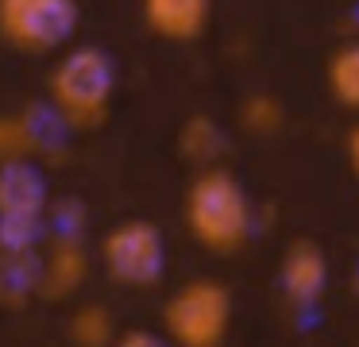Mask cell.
Here are the masks:
<instances>
[{"mask_svg": "<svg viewBox=\"0 0 359 347\" xmlns=\"http://www.w3.org/2000/svg\"><path fill=\"white\" fill-rule=\"evenodd\" d=\"M355 285H359V270H355Z\"/></svg>", "mask_w": 359, "mask_h": 347, "instance_id": "19", "label": "cell"}, {"mask_svg": "<svg viewBox=\"0 0 359 347\" xmlns=\"http://www.w3.org/2000/svg\"><path fill=\"white\" fill-rule=\"evenodd\" d=\"M35 158V120L32 108L12 116H0V162Z\"/></svg>", "mask_w": 359, "mask_h": 347, "instance_id": "14", "label": "cell"}, {"mask_svg": "<svg viewBox=\"0 0 359 347\" xmlns=\"http://www.w3.org/2000/svg\"><path fill=\"white\" fill-rule=\"evenodd\" d=\"M50 108L70 131H97L112 112L116 62L93 43L66 46L50 69Z\"/></svg>", "mask_w": 359, "mask_h": 347, "instance_id": "1", "label": "cell"}, {"mask_svg": "<svg viewBox=\"0 0 359 347\" xmlns=\"http://www.w3.org/2000/svg\"><path fill=\"white\" fill-rule=\"evenodd\" d=\"M78 23V0H0V43L20 54L62 50Z\"/></svg>", "mask_w": 359, "mask_h": 347, "instance_id": "4", "label": "cell"}, {"mask_svg": "<svg viewBox=\"0 0 359 347\" xmlns=\"http://www.w3.org/2000/svg\"><path fill=\"white\" fill-rule=\"evenodd\" d=\"M348 162H351V170H355V177H359V123L348 135Z\"/></svg>", "mask_w": 359, "mask_h": 347, "instance_id": "18", "label": "cell"}, {"mask_svg": "<svg viewBox=\"0 0 359 347\" xmlns=\"http://www.w3.org/2000/svg\"><path fill=\"white\" fill-rule=\"evenodd\" d=\"M101 262L109 278L128 290H151L166 274V243L158 224L151 220H120L101 239Z\"/></svg>", "mask_w": 359, "mask_h": 347, "instance_id": "5", "label": "cell"}, {"mask_svg": "<svg viewBox=\"0 0 359 347\" xmlns=\"http://www.w3.org/2000/svg\"><path fill=\"white\" fill-rule=\"evenodd\" d=\"M109 347H170V339L155 336V332H147V328H132V332H120Z\"/></svg>", "mask_w": 359, "mask_h": 347, "instance_id": "17", "label": "cell"}, {"mask_svg": "<svg viewBox=\"0 0 359 347\" xmlns=\"http://www.w3.org/2000/svg\"><path fill=\"white\" fill-rule=\"evenodd\" d=\"M240 120L251 135H274L282 128V104L274 97H266V93H255V97L243 100Z\"/></svg>", "mask_w": 359, "mask_h": 347, "instance_id": "16", "label": "cell"}, {"mask_svg": "<svg viewBox=\"0 0 359 347\" xmlns=\"http://www.w3.org/2000/svg\"><path fill=\"white\" fill-rule=\"evenodd\" d=\"M89 254L78 236H55L47 247V259L39 262V297L66 301L86 285Z\"/></svg>", "mask_w": 359, "mask_h": 347, "instance_id": "7", "label": "cell"}, {"mask_svg": "<svg viewBox=\"0 0 359 347\" xmlns=\"http://www.w3.org/2000/svg\"><path fill=\"white\" fill-rule=\"evenodd\" d=\"M170 347H220L232 328V293L217 278H194L163 305Z\"/></svg>", "mask_w": 359, "mask_h": 347, "instance_id": "3", "label": "cell"}, {"mask_svg": "<svg viewBox=\"0 0 359 347\" xmlns=\"http://www.w3.org/2000/svg\"><path fill=\"white\" fill-rule=\"evenodd\" d=\"M278 285H282V297L290 301L294 308L309 313L313 305H320L328 290V254L320 251V243L313 239H294L282 254V266H278Z\"/></svg>", "mask_w": 359, "mask_h": 347, "instance_id": "6", "label": "cell"}, {"mask_svg": "<svg viewBox=\"0 0 359 347\" xmlns=\"http://www.w3.org/2000/svg\"><path fill=\"white\" fill-rule=\"evenodd\" d=\"M212 20V0H143V23L166 43H194Z\"/></svg>", "mask_w": 359, "mask_h": 347, "instance_id": "8", "label": "cell"}, {"mask_svg": "<svg viewBox=\"0 0 359 347\" xmlns=\"http://www.w3.org/2000/svg\"><path fill=\"white\" fill-rule=\"evenodd\" d=\"M178 151H182V158L194 162V166H217L220 154H224V131H220V123L209 120V116H194V120H186L178 131Z\"/></svg>", "mask_w": 359, "mask_h": 347, "instance_id": "11", "label": "cell"}, {"mask_svg": "<svg viewBox=\"0 0 359 347\" xmlns=\"http://www.w3.org/2000/svg\"><path fill=\"white\" fill-rule=\"evenodd\" d=\"M186 228L205 251L236 254L251 239V200L236 174L224 166H201L186 189Z\"/></svg>", "mask_w": 359, "mask_h": 347, "instance_id": "2", "label": "cell"}, {"mask_svg": "<svg viewBox=\"0 0 359 347\" xmlns=\"http://www.w3.org/2000/svg\"><path fill=\"white\" fill-rule=\"evenodd\" d=\"M39 251H0V305L24 308L39 297Z\"/></svg>", "mask_w": 359, "mask_h": 347, "instance_id": "10", "label": "cell"}, {"mask_svg": "<svg viewBox=\"0 0 359 347\" xmlns=\"http://www.w3.org/2000/svg\"><path fill=\"white\" fill-rule=\"evenodd\" d=\"M43 239V216H0V251H35Z\"/></svg>", "mask_w": 359, "mask_h": 347, "instance_id": "15", "label": "cell"}, {"mask_svg": "<svg viewBox=\"0 0 359 347\" xmlns=\"http://www.w3.org/2000/svg\"><path fill=\"white\" fill-rule=\"evenodd\" d=\"M66 339L74 347H109L116 339V320L104 305H81L66 324Z\"/></svg>", "mask_w": 359, "mask_h": 347, "instance_id": "13", "label": "cell"}, {"mask_svg": "<svg viewBox=\"0 0 359 347\" xmlns=\"http://www.w3.org/2000/svg\"><path fill=\"white\" fill-rule=\"evenodd\" d=\"M325 81H328V93H332L336 104L359 112V43L340 46V50L328 58Z\"/></svg>", "mask_w": 359, "mask_h": 347, "instance_id": "12", "label": "cell"}, {"mask_svg": "<svg viewBox=\"0 0 359 347\" xmlns=\"http://www.w3.org/2000/svg\"><path fill=\"white\" fill-rule=\"evenodd\" d=\"M47 177L32 158L0 162V216H47Z\"/></svg>", "mask_w": 359, "mask_h": 347, "instance_id": "9", "label": "cell"}]
</instances>
